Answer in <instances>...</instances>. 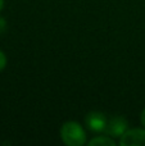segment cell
I'll return each instance as SVG.
<instances>
[{
    "label": "cell",
    "instance_id": "6da1fadb",
    "mask_svg": "<svg viewBox=\"0 0 145 146\" xmlns=\"http://www.w3.org/2000/svg\"><path fill=\"white\" fill-rule=\"evenodd\" d=\"M61 137L68 146H81L86 142V133L77 122H66L61 128Z\"/></svg>",
    "mask_w": 145,
    "mask_h": 146
},
{
    "label": "cell",
    "instance_id": "7a4b0ae2",
    "mask_svg": "<svg viewBox=\"0 0 145 146\" xmlns=\"http://www.w3.org/2000/svg\"><path fill=\"white\" fill-rule=\"evenodd\" d=\"M122 146H145V128L127 129L120 137Z\"/></svg>",
    "mask_w": 145,
    "mask_h": 146
},
{
    "label": "cell",
    "instance_id": "3957f363",
    "mask_svg": "<svg viewBox=\"0 0 145 146\" xmlns=\"http://www.w3.org/2000/svg\"><path fill=\"white\" fill-rule=\"evenodd\" d=\"M128 123L123 117H113V118L108 119L107 127H105V133L110 137H121L126 131H127Z\"/></svg>",
    "mask_w": 145,
    "mask_h": 146
},
{
    "label": "cell",
    "instance_id": "277c9868",
    "mask_svg": "<svg viewBox=\"0 0 145 146\" xmlns=\"http://www.w3.org/2000/svg\"><path fill=\"white\" fill-rule=\"evenodd\" d=\"M86 126L89 129L95 132H103L105 131V127H107L108 119L107 117L103 113H99V111H91L86 115Z\"/></svg>",
    "mask_w": 145,
    "mask_h": 146
},
{
    "label": "cell",
    "instance_id": "5b68a950",
    "mask_svg": "<svg viewBox=\"0 0 145 146\" xmlns=\"http://www.w3.org/2000/svg\"><path fill=\"white\" fill-rule=\"evenodd\" d=\"M90 146H114L116 142L110 136H98L89 142Z\"/></svg>",
    "mask_w": 145,
    "mask_h": 146
},
{
    "label": "cell",
    "instance_id": "8992f818",
    "mask_svg": "<svg viewBox=\"0 0 145 146\" xmlns=\"http://www.w3.org/2000/svg\"><path fill=\"white\" fill-rule=\"evenodd\" d=\"M5 67H7V56H5V54L3 53L1 50H0V72H1Z\"/></svg>",
    "mask_w": 145,
    "mask_h": 146
},
{
    "label": "cell",
    "instance_id": "52a82bcc",
    "mask_svg": "<svg viewBox=\"0 0 145 146\" xmlns=\"http://www.w3.org/2000/svg\"><path fill=\"white\" fill-rule=\"evenodd\" d=\"M5 27H7V25H5V21L3 19V18H0V32H1V31H4Z\"/></svg>",
    "mask_w": 145,
    "mask_h": 146
},
{
    "label": "cell",
    "instance_id": "ba28073f",
    "mask_svg": "<svg viewBox=\"0 0 145 146\" xmlns=\"http://www.w3.org/2000/svg\"><path fill=\"white\" fill-rule=\"evenodd\" d=\"M140 121H141V124L144 126V128H145V109L143 111H141V117H140Z\"/></svg>",
    "mask_w": 145,
    "mask_h": 146
},
{
    "label": "cell",
    "instance_id": "9c48e42d",
    "mask_svg": "<svg viewBox=\"0 0 145 146\" xmlns=\"http://www.w3.org/2000/svg\"><path fill=\"white\" fill-rule=\"evenodd\" d=\"M4 8V0H0V10Z\"/></svg>",
    "mask_w": 145,
    "mask_h": 146
}]
</instances>
